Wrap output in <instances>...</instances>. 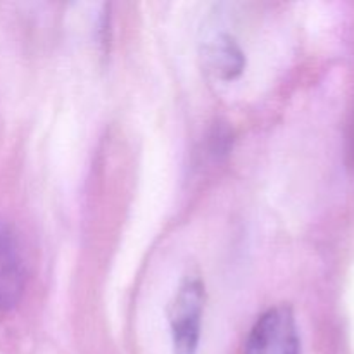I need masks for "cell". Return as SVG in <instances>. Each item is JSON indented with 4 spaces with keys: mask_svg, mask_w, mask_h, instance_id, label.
<instances>
[{
    "mask_svg": "<svg viewBox=\"0 0 354 354\" xmlns=\"http://www.w3.org/2000/svg\"><path fill=\"white\" fill-rule=\"evenodd\" d=\"M206 290L199 273L190 272L183 277L169 303V330H171L173 353L197 354L203 328Z\"/></svg>",
    "mask_w": 354,
    "mask_h": 354,
    "instance_id": "obj_1",
    "label": "cell"
},
{
    "mask_svg": "<svg viewBox=\"0 0 354 354\" xmlns=\"http://www.w3.org/2000/svg\"><path fill=\"white\" fill-rule=\"evenodd\" d=\"M244 354H301V339L292 308H270L252 325Z\"/></svg>",
    "mask_w": 354,
    "mask_h": 354,
    "instance_id": "obj_2",
    "label": "cell"
},
{
    "mask_svg": "<svg viewBox=\"0 0 354 354\" xmlns=\"http://www.w3.org/2000/svg\"><path fill=\"white\" fill-rule=\"evenodd\" d=\"M26 283L19 242L9 225L0 220V311H9L19 304Z\"/></svg>",
    "mask_w": 354,
    "mask_h": 354,
    "instance_id": "obj_3",
    "label": "cell"
},
{
    "mask_svg": "<svg viewBox=\"0 0 354 354\" xmlns=\"http://www.w3.org/2000/svg\"><path fill=\"white\" fill-rule=\"evenodd\" d=\"M206 59L214 75L221 80H234L244 71L245 55L230 35H220L206 48Z\"/></svg>",
    "mask_w": 354,
    "mask_h": 354,
    "instance_id": "obj_4",
    "label": "cell"
}]
</instances>
